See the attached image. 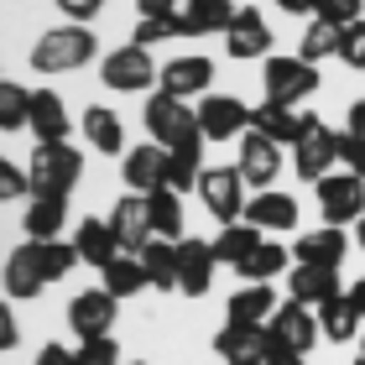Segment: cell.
<instances>
[{
  "mask_svg": "<svg viewBox=\"0 0 365 365\" xmlns=\"http://www.w3.org/2000/svg\"><path fill=\"white\" fill-rule=\"evenodd\" d=\"M319 21H329V26H350V21H360V0H319Z\"/></svg>",
  "mask_w": 365,
  "mask_h": 365,
  "instance_id": "b9f144b4",
  "label": "cell"
},
{
  "mask_svg": "<svg viewBox=\"0 0 365 365\" xmlns=\"http://www.w3.org/2000/svg\"><path fill=\"white\" fill-rule=\"evenodd\" d=\"M73 360H78V365H120V344H115L110 334H99V339H84V344H78Z\"/></svg>",
  "mask_w": 365,
  "mask_h": 365,
  "instance_id": "74e56055",
  "label": "cell"
},
{
  "mask_svg": "<svg viewBox=\"0 0 365 365\" xmlns=\"http://www.w3.org/2000/svg\"><path fill=\"white\" fill-rule=\"evenodd\" d=\"M188 125H193V110L182 105L178 94L157 89L152 99H146V130H152V141H157V146H173Z\"/></svg>",
  "mask_w": 365,
  "mask_h": 365,
  "instance_id": "4fadbf2b",
  "label": "cell"
},
{
  "mask_svg": "<svg viewBox=\"0 0 365 365\" xmlns=\"http://www.w3.org/2000/svg\"><path fill=\"white\" fill-rule=\"evenodd\" d=\"M251 130L272 136L277 146H292L297 130H303V115H292V105H272V99H261V110H251Z\"/></svg>",
  "mask_w": 365,
  "mask_h": 365,
  "instance_id": "83f0119b",
  "label": "cell"
},
{
  "mask_svg": "<svg viewBox=\"0 0 365 365\" xmlns=\"http://www.w3.org/2000/svg\"><path fill=\"white\" fill-rule=\"evenodd\" d=\"M282 267H287V245L261 240L256 251L240 261V277H245V282H272V277H282Z\"/></svg>",
  "mask_w": 365,
  "mask_h": 365,
  "instance_id": "e575fe53",
  "label": "cell"
},
{
  "mask_svg": "<svg viewBox=\"0 0 365 365\" xmlns=\"http://www.w3.org/2000/svg\"><path fill=\"white\" fill-rule=\"evenodd\" d=\"M37 365H78V360H73V350H63V344H42Z\"/></svg>",
  "mask_w": 365,
  "mask_h": 365,
  "instance_id": "bcb514c9",
  "label": "cell"
},
{
  "mask_svg": "<svg viewBox=\"0 0 365 365\" xmlns=\"http://www.w3.org/2000/svg\"><path fill=\"white\" fill-rule=\"evenodd\" d=\"M360 355H365V344H360Z\"/></svg>",
  "mask_w": 365,
  "mask_h": 365,
  "instance_id": "db71d44e",
  "label": "cell"
},
{
  "mask_svg": "<svg viewBox=\"0 0 365 365\" xmlns=\"http://www.w3.org/2000/svg\"><path fill=\"white\" fill-rule=\"evenodd\" d=\"M214 350L225 365H251L267 355V324H225L214 334Z\"/></svg>",
  "mask_w": 365,
  "mask_h": 365,
  "instance_id": "e0dca14e",
  "label": "cell"
},
{
  "mask_svg": "<svg viewBox=\"0 0 365 365\" xmlns=\"http://www.w3.org/2000/svg\"><path fill=\"white\" fill-rule=\"evenodd\" d=\"M287 292H292V303H303V308H324L329 297H339V272H329V267H292L287 277Z\"/></svg>",
  "mask_w": 365,
  "mask_h": 365,
  "instance_id": "ffe728a7",
  "label": "cell"
},
{
  "mask_svg": "<svg viewBox=\"0 0 365 365\" xmlns=\"http://www.w3.org/2000/svg\"><path fill=\"white\" fill-rule=\"evenodd\" d=\"M125 188L130 193H152V188H162V173H168V146H136V152L125 157Z\"/></svg>",
  "mask_w": 365,
  "mask_h": 365,
  "instance_id": "cb8c5ba5",
  "label": "cell"
},
{
  "mask_svg": "<svg viewBox=\"0 0 365 365\" xmlns=\"http://www.w3.org/2000/svg\"><path fill=\"white\" fill-rule=\"evenodd\" d=\"M344 130H350L355 141H365V99H355V105H350V120H344Z\"/></svg>",
  "mask_w": 365,
  "mask_h": 365,
  "instance_id": "c3c4849f",
  "label": "cell"
},
{
  "mask_svg": "<svg viewBox=\"0 0 365 365\" xmlns=\"http://www.w3.org/2000/svg\"><path fill=\"white\" fill-rule=\"evenodd\" d=\"M162 37H173V16H136V31H130L136 47H152Z\"/></svg>",
  "mask_w": 365,
  "mask_h": 365,
  "instance_id": "60d3db41",
  "label": "cell"
},
{
  "mask_svg": "<svg viewBox=\"0 0 365 365\" xmlns=\"http://www.w3.org/2000/svg\"><path fill=\"white\" fill-rule=\"evenodd\" d=\"M84 136H89V146H99V152H120V146H125L120 115L105 110V105H89L84 110Z\"/></svg>",
  "mask_w": 365,
  "mask_h": 365,
  "instance_id": "836d02e7",
  "label": "cell"
},
{
  "mask_svg": "<svg viewBox=\"0 0 365 365\" xmlns=\"http://www.w3.org/2000/svg\"><path fill=\"white\" fill-rule=\"evenodd\" d=\"M277 313V292L272 282H251V287H240L230 297V324H267Z\"/></svg>",
  "mask_w": 365,
  "mask_h": 365,
  "instance_id": "4dcf8cb0",
  "label": "cell"
},
{
  "mask_svg": "<svg viewBox=\"0 0 365 365\" xmlns=\"http://www.w3.org/2000/svg\"><path fill=\"white\" fill-rule=\"evenodd\" d=\"M261 240H267V235H261L256 225H240V220H235V225L220 230V240H209V251H214V261H230V267H240V261L251 256Z\"/></svg>",
  "mask_w": 365,
  "mask_h": 365,
  "instance_id": "d6a6232c",
  "label": "cell"
},
{
  "mask_svg": "<svg viewBox=\"0 0 365 365\" xmlns=\"http://www.w3.org/2000/svg\"><path fill=\"white\" fill-rule=\"evenodd\" d=\"M319 334L334 339V344H350V339L360 334V308L350 303V292L329 297V303L319 308Z\"/></svg>",
  "mask_w": 365,
  "mask_h": 365,
  "instance_id": "4316f807",
  "label": "cell"
},
{
  "mask_svg": "<svg viewBox=\"0 0 365 365\" xmlns=\"http://www.w3.org/2000/svg\"><path fill=\"white\" fill-rule=\"evenodd\" d=\"M193 120L204 130V141H230V136H245V130H251V110H245L235 94H209L204 105L193 110Z\"/></svg>",
  "mask_w": 365,
  "mask_h": 365,
  "instance_id": "30bf717a",
  "label": "cell"
},
{
  "mask_svg": "<svg viewBox=\"0 0 365 365\" xmlns=\"http://www.w3.org/2000/svg\"><path fill=\"white\" fill-rule=\"evenodd\" d=\"M26 125L37 130V141H42V146L68 136V110H63L58 89H31V115H26Z\"/></svg>",
  "mask_w": 365,
  "mask_h": 365,
  "instance_id": "603a6c76",
  "label": "cell"
},
{
  "mask_svg": "<svg viewBox=\"0 0 365 365\" xmlns=\"http://www.w3.org/2000/svg\"><path fill=\"white\" fill-rule=\"evenodd\" d=\"M267 339L292 350V355H308L319 344V313L303 308V303H277V313L267 319Z\"/></svg>",
  "mask_w": 365,
  "mask_h": 365,
  "instance_id": "8992f818",
  "label": "cell"
},
{
  "mask_svg": "<svg viewBox=\"0 0 365 365\" xmlns=\"http://www.w3.org/2000/svg\"><path fill=\"white\" fill-rule=\"evenodd\" d=\"M141 198H146L152 235H157V240H182V193H173V188H152V193H141Z\"/></svg>",
  "mask_w": 365,
  "mask_h": 365,
  "instance_id": "484cf974",
  "label": "cell"
},
{
  "mask_svg": "<svg viewBox=\"0 0 365 365\" xmlns=\"http://www.w3.org/2000/svg\"><path fill=\"white\" fill-rule=\"evenodd\" d=\"M115 297L105 287H94V292H78L73 303H68V324L78 329V339H99V334H110V324H115Z\"/></svg>",
  "mask_w": 365,
  "mask_h": 365,
  "instance_id": "9a60e30c",
  "label": "cell"
},
{
  "mask_svg": "<svg viewBox=\"0 0 365 365\" xmlns=\"http://www.w3.org/2000/svg\"><path fill=\"white\" fill-rule=\"evenodd\" d=\"M344 251H350V240H344V235H339L334 225H324V230H308V235H303V240L292 245L297 267H329V272H339Z\"/></svg>",
  "mask_w": 365,
  "mask_h": 365,
  "instance_id": "d6986e66",
  "label": "cell"
},
{
  "mask_svg": "<svg viewBox=\"0 0 365 365\" xmlns=\"http://www.w3.org/2000/svg\"><path fill=\"white\" fill-rule=\"evenodd\" d=\"M16 339H21V329H16V313L0 303V355L6 350H16Z\"/></svg>",
  "mask_w": 365,
  "mask_h": 365,
  "instance_id": "f6af8a7d",
  "label": "cell"
},
{
  "mask_svg": "<svg viewBox=\"0 0 365 365\" xmlns=\"http://www.w3.org/2000/svg\"><path fill=\"white\" fill-rule=\"evenodd\" d=\"M355 245L365 251V214H360V225H355Z\"/></svg>",
  "mask_w": 365,
  "mask_h": 365,
  "instance_id": "816d5d0a",
  "label": "cell"
},
{
  "mask_svg": "<svg viewBox=\"0 0 365 365\" xmlns=\"http://www.w3.org/2000/svg\"><path fill=\"white\" fill-rule=\"evenodd\" d=\"M214 267H220V261H214L209 240H188V235L178 240V292L204 297L209 282H214Z\"/></svg>",
  "mask_w": 365,
  "mask_h": 365,
  "instance_id": "5bb4252c",
  "label": "cell"
},
{
  "mask_svg": "<svg viewBox=\"0 0 365 365\" xmlns=\"http://www.w3.org/2000/svg\"><path fill=\"white\" fill-rule=\"evenodd\" d=\"M245 225H256L261 235H267V230H292L297 225V198L292 193H277V188L256 193L251 204H245Z\"/></svg>",
  "mask_w": 365,
  "mask_h": 365,
  "instance_id": "44dd1931",
  "label": "cell"
},
{
  "mask_svg": "<svg viewBox=\"0 0 365 365\" xmlns=\"http://www.w3.org/2000/svg\"><path fill=\"white\" fill-rule=\"evenodd\" d=\"M334 157L344 162V173H350V178H360V182H365V141H355L350 130H339V141H334Z\"/></svg>",
  "mask_w": 365,
  "mask_h": 365,
  "instance_id": "ab89813d",
  "label": "cell"
},
{
  "mask_svg": "<svg viewBox=\"0 0 365 365\" xmlns=\"http://www.w3.org/2000/svg\"><path fill=\"white\" fill-rule=\"evenodd\" d=\"M334 141H339V130H329L319 115H303V130H297V141H292V168L303 173L308 182H319L329 178V168H334Z\"/></svg>",
  "mask_w": 365,
  "mask_h": 365,
  "instance_id": "5b68a950",
  "label": "cell"
},
{
  "mask_svg": "<svg viewBox=\"0 0 365 365\" xmlns=\"http://www.w3.org/2000/svg\"><path fill=\"white\" fill-rule=\"evenodd\" d=\"M141 267H146V282L157 292H178V240H146Z\"/></svg>",
  "mask_w": 365,
  "mask_h": 365,
  "instance_id": "f1b7e54d",
  "label": "cell"
},
{
  "mask_svg": "<svg viewBox=\"0 0 365 365\" xmlns=\"http://www.w3.org/2000/svg\"><path fill=\"white\" fill-rule=\"evenodd\" d=\"M99 78L115 89V94H141L146 84L157 78V68H152V58H146V47H115V53L99 63Z\"/></svg>",
  "mask_w": 365,
  "mask_h": 365,
  "instance_id": "9c48e42d",
  "label": "cell"
},
{
  "mask_svg": "<svg viewBox=\"0 0 365 365\" xmlns=\"http://www.w3.org/2000/svg\"><path fill=\"white\" fill-rule=\"evenodd\" d=\"M339 58L350 63V68H360V73H365V21L339 26Z\"/></svg>",
  "mask_w": 365,
  "mask_h": 365,
  "instance_id": "f35d334b",
  "label": "cell"
},
{
  "mask_svg": "<svg viewBox=\"0 0 365 365\" xmlns=\"http://www.w3.org/2000/svg\"><path fill=\"white\" fill-rule=\"evenodd\" d=\"M230 21H235L230 0H188L173 16V37H204V31H225Z\"/></svg>",
  "mask_w": 365,
  "mask_h": 365,
  "instance_id": "2e32d148",
  "label": "cell"
},
{
  "mask_svg": "<svg viewBox=\"0 0 365 365\" xmlns=\"http://www.w3.org/2000/svg\"><path fill=\"white\" fill-rule=\"evenodd\" d=\"M277 168H282V146L272 136H261V130H245V141H240V178H245V188L267 193Z\"/></svg>",
  "mask_w": 365,
  "mask_h": 365,
  "instance_id": "7c38bea8",
  "label": "cell"
},
{
  "mask_svg": "<svg viewBox=\"0 0 365 365\" xmlns=\"http://www.w3.org/2000/svg\"><path fill=\"white\" fill-rule=\"evenodd\" d=\"M78 173H84V157H78L68 141H47V146H37L26 178H31V193H58V198H68V188L78 182Z\"/></svg>",
  "mask_w": 365,
  "mask_h": 365,
  "instance_id": "3957f363",
  "label": "cell"
},
{
  "mask_svg": "<svg viewBox=\"0 0 365 365\" xmlns=\"http://www.w3.org/2000/svg\"><path fill=\"white\" fill-rule=\"evenodd\" d=\"M89 58H94V31H84L78 21L53 26L37 47H31V68L37 73H73V68H84Z\"/></svg>",
  "mask_w": 365,
  "mask_h": 365,
  "instance_id": "7a4b0ae2",
  "label": "cell"
},
{
  "mask_svg": "<svg viewBox=\"0 0 365 365\" xmlns=\"http://www.w3.org/2000/svg\"><path fill=\"white\" fill-rule=\"evenodd\" d=\"M355 365H365V355H360V360H355Z\"/></svg>",
  "mask_w": 365,
  "mask_h": 365,
  "instance_id": "f5cc1de1",
  "label": "cell"
},
{
  "mask_svg": "<svg viewBox=\"0 0 365 365\" xmlns=\"http://www.w3.org/2000/svg\"><path fill=\"white\" fill-rule=\"evenodd\" d=\"M198 198H204V209L220 225H235L245 214V204H251V198H245L240 168H204V173H198Z\"/></svg>",
  "mask_w": 365,
  "mask_h": 365,
  "instance_id": "277c9868",
  "label": "cell"
},
{
  "mask_svg": "<svg viewBox=\"0 0 365 365\" xmlns=\"http://www.w3.org/2000/svg\"><path fill=\"white\" fill-rule=\"evenodd\" d=\"M73 251H78V261H89V267L105 272L110 261L120 256V240H115L110 220H84V225H78V235H73Z\"/></svg>",
  "mask_w": 365,
  "mask_h": 365,
  "instance_id": "d4e9b609",
  "label": "cell"
},
{
  "mask_svg": "<svg viewBox=\"0 0 365 365\" xmlns=\"http://www.w3.org/2000/svg\"><path fill=\"white\" fill-rule=\"evenodd\" d=\"M26 115H31V89L6 84V78H0V130H21Z\"/></svg>",
  "mask_w": 365,
  "mask_h": 365,
  "instance_id": "8d00e7d4",
  "label": "cell"
},
{
  "mask_svg": "<svg viewBox=\"0 0 365 365\" xmlns=\"http://www.w3.org/2000/svg\"><path fill=\"white\" fill-rule=\"evenodd\" d=\"M277 6L287 16H313V11H319V0H277Z\"/></svg>",
  "mask_w": 365,
  "mask_h": 365,
  "instance_id": "681fc988",
  "label": "cell"
},
{
  "mask_svg": "<svg viewBox=\"0 0 365 365\" xmlns=\"http://www.w3.org/2000/svg\"><path fill=\"white\" fill-rule=\"evenodd\" d=\"M58 11L68 16V21H78V26H84L89 16H99V11H105V0H58Z\"/></svg>",
  "mask_w": 365,
  "mask_h": 365,
  "instance_id": "ee69618b",
  "label": "cell"
},
{
  "mask_svg": "<svg viewBox=\"0 0 365 365\" xmlns=\"http://www.w3.org/2000/svg\"><path fill=\"white\" fill-rule=\"evenodd\" d=\"M78 261L73 240H26L16 245L11 261H6V292L11 297H37L47 282H58Z\"/></svg>",
  "mask_w": 365,
  "mask_h": 365,
  "instance_id": "6da1fadb",
  "label": "cell"
},
{
  "mask_svg": "<svg viewBox=\"0 0 365 365\" xmlns=\"http://www.w3.org/2000/svg\"><path fill=\"white\" fill-rule=\"evenodd\" d=\"M261 84H267L272 105H297V99H308L319 89V73H313V63H303V58H267Z\"/></svg>",
  "mask_w": 365,
  "mask_h": 365,
  "instance_id": "52a82bcc",
  "label": "cell"
},
{
  "mask_svg": "<svg viewBox=\"0 0 365 365\" xmlns=\"http://www.w3.org/2000/svg\"><path fill=\"white\" fill-rule=\"evenodd\" d=\"M303 63H324V58H339V26H329L313 16V26L303 31V47H297Z\"/></svg>",
  "mask_w": 365,
  "mask_h": 365,
  "instance_id": "d590c367",
  "label": "cell"
},
{
  "mask_svg": "<svg viewBox=\"0 0 365 365\" xmlns=\"http://www.w3.org/2000/svg\"><path fill=\"white\" fill-rule=\"evenodd\" d=\"M350 303L360 308V319H365V277H355V282H350Z\"/></svg>",
  "mask_w": 365,
  "mask_h": 365,
  "instance_id": "f907efd6",
  "label": "cell"
},
{
  "mask_svg": "<svg viewBox=\"0 0 365 365\" xmlns=\"http://www.w3.org/2000/svg\"><path fill=\"white\" fill-rule=\"evenodd\" d=\"M157 78H162V89H168V94L188 99V94H204V89H209L214 63H209V58H173L168 68H157Z\"/></svg>",
  "mask_w": 365,
  "mask_h": 365,
  "instance_id": "7402d4cb",
  "label": "cell"
},
{
  "mask_svg": "<svg viewBox=\"0 0 365 365\" xmlns=\"http://www.w3.org/2000/svg\"><path fill=\"white\" fill-rule=\"evenodd\" d=\"M110 230H115V240H120V251L141 256V245L152 240V220H146V198H141V193L120 198V204H115V214H110Z\"/></svg>",
  "mask_w": 365,
  "mask_h": 365,
  "instance_id": "ac0fdd59",
  "label": "cell"
},
{
  "mask_svg": "<svg viewBox=\"0 0 365 365\" xmlns=\"http://www.w3.org/2000/svg\"><path fill=\"white\" fill-rule=\"evenodd\" d=\"M21 193H31V178L16 168V162L0 157V204H6V198H21Z\"/></svg>",
  "mask_w": 365,
  "mask_h": 365,
  "instance_id": "7bdbcfd3",
  "label": "cell"
},
{
  "mask_svg": "<svg viewBox=\"0 0 365 365\" xmlns=\"http://www.w3.org/2000/svg\"><path fill=\"white\" fill-rule=\"evenodd\" d=\"M99 277H105V292L115 297V303H120V297H136L141 287H152V282H146L141 256H130V251H120V256H115V261H110V267L99 272Z\"/></svg>",
  "mask_w": 365,
  "mask_h": 365,
  "instance_id": "1f68e13d",
  "label": "cell"
},
{
  "mask_svg": "<svg viewBox=\"0 0 365 365\" xmlns=\"http://www.w3.org/2000/svg\"><path fill=\"white\" fill-rule=\"evenodd\" d=\"M63 220H68V198H58V193H37L21 225H26V235H31V240H58Z\"/></svg>",
  "mask_w": 365,
  "mask_h": 365,
  "instance_id": "f546056e",
  "label": "cell"
},
{
  "mask_svg": "<svg viewBox=\"0 0 365 365\" xmlns=\"http://www.w3.org/2000/svg\"><path fill=\"white\" fill-rule=\"evenodd\" d=\"M136 16H178V0H136Z\"/></svg>",
  "mask_w": 365,
  "mask_h": 365,
  "instance_id": "7dc6e473",
  "label": "cell"
},
{
  "mask_svg": "<svg viewBox=\"0 0 365 365\" xmlns=\"http://www.w3.org/2000/svg\"><path fill=\"white\" fill-rule=\"evenodd\" d=\"M319 209H324V220L344 230V225H360V214H365V182L350 178V173H339V178H319Z\"/></svg>",
  "mask_w": 365,
  "mask_h": 365,
  "instance_id": "ba28073f",
  "label": "cell"
},
{
  "mask_svg": "<svg viewBox=\"0 0 365 365\" xmlns=\"http://www.w3.org/2000/svg\"><path fill=\"white\" fill-rule=\"evenodd\" d=\"M225 53L235 58V63L272 58V26H267V16L251 11V6H240V11H235V21L225 26Z\"/></svg>",
  "mask_w": 365,
  "mask_h": 365,
  "instance_id": "8fae6325",
  "label": "cell"
}]
</instances>
